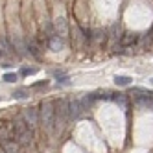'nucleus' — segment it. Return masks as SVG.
Instances as JSON below:
<instances>
[{
    "instance_id": "6e6552de",
    "label": "nucleus",
    "mask_w": 153,
    "mask_h": 153,
    "mask_svg": "<svg viewBox=\"0 0 153 153\" xmlns=\"http://www.w3.org/2000/svg\"><path fill=\"white\" fill-rule=\"evenodd\" d=\"M137 41H138V35L137 33H126L122 37V46H133Z\"/></svg>"
},
{
    "instance_id": "39448f33",
    "label": "nucleus",
    "mask_w": 153,
    "mask_h": 153,
    "mask_svg": "<svg viewBox=\"0 0 153 153\" xmlns=\"http://www.w3.org/2000/svg\"><path fill=\"white\" fill-rule=\"evenodd\" d=\"M53 33H56L57 37H61V39L68 37V24H67V20H65L63 17H57L56 20H53Z\"/></svg>"
},
{
    "instance_id": "f8f14e48",
    "label": "nucleus",
    "mask_w": 153,
    "mask_h": 153,
    "mask_svg": "<svg viewBox=\"0 0 153 153\" xmlns=\"http://www.w3.org/2000/svg\"><path fill=\"white\" fill-rule=\"evenodd\" d=\"M13 96H15V98H19V100H22V98H26L28 94H26V91H15V92H13Z\"/></svg>"
},
{
    "instance_id": "f257e3e1",
    "label": "nucleus",
    "mask_w": 153,
    "mask_h": 153,
    "mask_svg": "<svg viewBox=\"0 0 153 153\" xmlns=\"http://www.w3.org/2000/svg\"><path fill=\"white\" fill-rule=\"evenodd\" d=\"M11 133H13V138L19 142V146H30L31 142H33V129L24 122L22 116H19V118L13 120Z\"/></svg>"
},
{
    "instance_id": "9d476101",
    "label": "nucleus",
    "mask_w": 153,
    "mask_h": 153,
    "mask_svg": "<svg viewBox=\"0 0 153 153\" xmlns=\"http://www.w3.org/2000/svg\"><path fill=\"white\" fill-rule=\"evenodd\" d=\"M131 78H127V76H116L114 78V83L116 85H122V87H126V85H131Z\"/></svg>"
},
{
    "instance_id": "ddd939ff",
    "label": "nucleus",
    "mask_w": 153,
    "mask_h": 153,
    "mask_svg": "<svg viewBox=\"0 0 153 153\" xmlns=\"http://www.w3.org/2000/svg\"><path fill=\"white\" fill-rule=\"evenodd\" d=\"M35 70L33 68H22V70H20V74H22V76H30V74H33Z\"/></svg>"
},
{
    "instance_id": "f03ea898",
    "label": "nucleus",
    "mask_w": 153,
    "mask_h": 153,
    "mask_svg": "<svg viewBox=\"0 0 153 153\" xmlns=\"http://www.w3.org/2000/svg\"><path fill=\"white\" fill-rule=\"evenodd\" d=\"M39 122L45 127L46 133H52L56 127V107L53 102H42L41 109H39Z\"/></svg>"
},
{
    "instance_id": "9b49d317",
    "label": "nucleus",
    "mask_w": 153,
    "mask_h": 153,
    "mask_svg": "<svg viewBox=\"0 0 153 153\" xmlns=\"http://www.w3.org/2000/svg\"><path fill=\"white\" fill-rule=\"evenodd\" d=\"M6 83H15L17 79H19V76L17 74H13V72H7V74H4V78H2Z\"/></svg>"
},
{
    "instance_id": "0eeeda50",
    "label": "nucleus",
    "mask_w": 153,
    "mask_h": 153,
    "mask_svg": "<svg viewBox=\"0 0 153 153\" xmlns=\"http://www.w3.org/2000/svg\"><path fill=\"white\" fill-rule=\"evenodd\" d=\"M48 46H50V50H53V52H59V50L65 48V39H61V37H57V35H53V37L48 39Z\"/></svg>"
},
{
    "instance_id": "1a4fd4ad",
    "label": "nucleus",
    "mask_w": 153,
    "mask_h": 153,
    "mask_svg": "<svg viewBox=\"0 0 153 153\" xmlns=\"http://www.w3.org/2000/svg\"><path fill=\"white\" fill-rule=\"evenodd\" d=\"M26 50H28V53H31L33 57H41V53H39V46H37V42L35 41H30L28 42V46H26Z\"/></svg>"
},
{
    "instance_id": "7ed1b4c3",
    "label": "nucleus",
    "mask_w": 153,
    "mask_h": 153,
    "mask_svg": "<svg viewBox=\"0 0 153 153\" xmlns=\"http://www.w3.org/2000/svg\"><path fill=\"white\" fill-rule=\"evenodd\" d=\"M53 107H56V131H63L65 126L68 122V100L67 98H61V100H56L53 102Z\"/></svg>"
},
{
    "instance_id": "20e7f679",
    "label": "nucleus",
    "mask_w": 153,
    "mask_h": 153,
    "mask_svg": "<svg viewBox=\"0 0 153 153\" xmlns=\"http://www.w3.org/2000/svg\"><path fill=\"white\" fill-rule=\"evenodd\" d=\"M22 120L31 127V129H35L37 127V124H39V111L35 107H28V109H24L22 111Z\"/></svg>"
},
{
    "instance_id": "423d86ee",
    "label": "nucleus",
    "mask_w": 153,
    "mask_h": 153,
    "mask_svg": "<svg viewBox=\"0 0 153 153\" xmlns=\"http://www.w3.org/2000/svg\"><path fill=\"white\" fill-rule=\"evenodd\" d=\"M81 102L79 100H72V102H68V114H70V118H79L81 116Z\"/></svg>"
}]
</instances>
